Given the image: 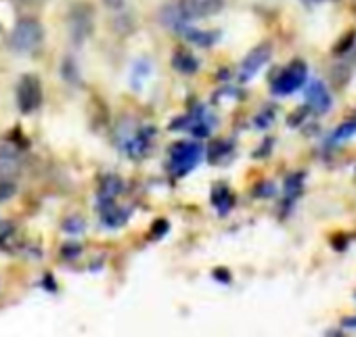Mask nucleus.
<instances>
[{"instance_id":"obj_1","label":"nucleus","mask_w":356,"mask_h":337,"mask_svg":"<svg viewBox=\"0 0 356 337\" xmlns=\"http://www.w3.org/2000/svg\"><path fill=\"white\" fill-rule=\"evenodd\" d=\"M42 38H44L42 24L38 19L26 17V19H19L11 32V49L17 53H30L36 47H40Z\"/></svg>"},{"instance_id":"obj_2","label":"nucleus","mask_w":356,"mask_h":337,"mask_svg":"<svg viewBox=\"0 0 356 337\" xmlns=\"http://www.w3.org/2000/svg\"><path fill=\"white\" fill-rule=\"evenodd\" d=\"M308 78V67L304 61H293L275 82H273V92L275 94H291L298 88L304 86Z\"/></svg>"},{"instance_id":"obj_3","label":"nucleus","mask_w":356,"mask_h":337,"mask_svg":"<svg viewBox=\"0 0 356 337\" xmlns=\"http://www.w3.org/2000/svg\"><path fill=\"white\" fill-rule=\"evenodd\" d=\"M42 103V86L40 80L32 74L24 76L17 86V105L24 113H32Z\"/></svg>"},{"instance_id":"obj_4","label":"nucleus","mask_w":356,"mask_h":337,"mask_svg":"<svg viewBox=\"0 0 356 337\" xmlns=\"http://www.w3.org/2000/svg\"><path fill=\"white\" fill-rule=\"evenodd\" d=\"M222 9V0H181V13L187 19L210 17Z\"/></svg>"},{"instance_id":"obj_5","label":"nucleus","mask_w":356,"mask_h":337,"mask_svg":"<svg viewBox=\"0 0 356 337\" xmlns=\"http://www.w3.org/2000/svg\"><path fill=\"white\" fill-rule=\"evenodd\" d=\"M270 55H273V47H270L268 42L256 47V49L245 57V61L241 63V80L245 82V80H250L252 76H256V74L266 65V61L270 59Z\"/></svg>"},{"instance_id":"obj_6","label":"nucleus","mask_w":356,"mask_h":337,"mask_svg":"<svg viewBox=\"0 0 356 337\" xmlns=\"http://www.w3.org/2000/svg\"><path fill=\"white\" fill-rule=\"evenodd\" d=\"M170 157H172V165L174 167H181V172H185V170H189L193 163H197V159L202 157V149L197 145L178 142L170 151Z\"/></svg>"},{"instance_id":"obj_7","label":"nucleus","mask_w":356,"mask_h":337,"mask_svg":"<svg viewBox=\"0 0 356 337\" xmlns=\"http://www.w3.org/2000/svg\"><path fill=\"white\" fill-rule=\"evenodd\" d=\"M306 99H308V105L314 111H318V113H323V111H327L331 107V97H329L325 84L321 80H312L310 82V86L306 90Z\"/></svg>"},{"instance_id":"obj_8","label":"nucleus","mask_w":356,"mask_h":337,"mask_svg":"<svg viewBox=\"0 0 356 337\" xmlns=\"http://www.w3.org/2000/svg\"><path fill=\"white\" fill-rule=\"evenodd\" d=\"M19 172V155L13 147H0V176L9 179Z\"/></svg>"},{"instance_id":"obj_9","label":"nucleus","mask_w":356,"mask_h":337,"mask_svg":"<svg viewBox=\"0 0 356 337\" xmlns=\"http://www.w3.org/2000/svg\"><path fill=\"white\" fill-rule=\"evenodd\" d=\"M174 67L183 74H193L197 72V59L189 51H178L174 55Z\"/></svg>"},{"instance_id":"obj_10","label":"nucleus","mask_w":356,"mask_h":337,"mask_svg":"<svg viewBox=\"0 0 356 337\" xmlns=\"http://www.w3.org/2000/svg\"><path fill=\"white\" fill-rule=\"evenodd\" d=\"M354 132H356V122H348V124H343V126H339V128L335 130L333 138H335V140H343V138L352 136Z\"/></svg>"},{"instance_id":"obj_11","label":"nucleus","mask_w":356,"mask_h":337,"mask_svg":"<svg viewBox=\"0 0 356 337\" xmlns=\"http://www.w3.org/2000/svg\"><path fill=\"white\" fill-rule=\"evenodd\" d=\"M13 193H15V185H13V183H9V181H0V202H3V199H9Z\"/></svg>"},{"instance_id":"obj_12","label":"nucleus","mask_w":356,"mask_h":337,"mask_svg":"<svg viewBox=\"0 0 356 337\" xmlns=\"http://www.w3.org/2000/svg\"><path fill=\"white\" fill-rule=\"evenodd\" d=\"M105 3L111 7V9H118V7H122V3H124V0H105Z\"/></svg>"},{"instance_id":"obj_13","label":"nucleus","mask_w":356,"mask_h":337,"mask_svg":"<svg viewBox=\"0 0 356 337\" xmlns=\"http://www.w3.org/2000/svg\"><path fill=\"white\" fill-rule=\"evenodd\" d=\"M343 327H356V316H350V318H343Z\"/></svg>"},{"instance_id":"obj_14","label":"nucleus","mask_w":356,"mask_h":337,"mask_svg":"<svg viewBox=\"0 0 356 337\" xmlns=\"http://www.w3.org/2000/svg\"><path fill=\"white\" fill-rule=\"evenodd\" d=\"M26 5H38V3H42V0H24Z\"/></svg>"}]
</instances>
